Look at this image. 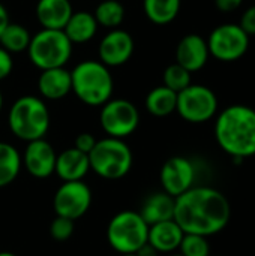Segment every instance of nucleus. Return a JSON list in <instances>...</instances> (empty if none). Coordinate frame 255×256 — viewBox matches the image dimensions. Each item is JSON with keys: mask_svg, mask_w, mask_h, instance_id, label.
Returning a JSON list of instances; mask_svg holds the SVG:
<instances>
[{"mask_svg": "<svg viewBox=\"0 0 255 256\" xmlns=\"http://www.w3.org/2000/svg\"><path fill=\"white\" fill-rule=\"evenodd\" d=\"M231 206L227 196L209 186H194L176 198L174 220L185 234L210 237L230 222Z\"/></svg>", "mask_w": 255, "mask_h": 256, "instance_id": "f257e3e1", "label": "nucleus"}, {"mask_svg": "<svg viewBox=\"0 0 255 256\" xmlns=\"http://www.w3.org/2000/svg\"><path fill=\"white\" fill-rule=\"evenodd\" d=\"M215 138L222 152L234 160L255 156V110L248 105H230L215 122Z\"/></svg>", "mask_w": 255, "mask_h": 256, "instance_id": "f03ea898", "label": "nucleus"}, {"mask_svg": "<svg viewBox=\"0 0 255 256\" xmlns=\"http://www.w3.org/2000/svg\"><path fill=\"white\" fill-rule=\"evenodd\" d=\"M72 92L89 106H102L111 99L113 76L110 69L96 60H86L78 63L71 70Z\"/></svg>", "mask_w": 255, "mask_h": 256, "instance_id": "7ed1b4c3", "label": "nucleus"}, {"mask_svg": "<svg viewBox=\"0 0 255 256\" xmlns=\"http://www.w3.org/2000/svg\"><path fill=\"white\" fill-rule=\"evenodd\" d=\"M8 124L11 132L21 141L42 140L50 128L48 108L41 98L23 96L11 106Z\"/></svg>", "mask_w": 255, "mask_h": 256, "instance_id": "20e7f679", "label": "nucleus"}, {"mask_svg": "<svg viewBox=\"0 0 255 256\" xmlns=\"http://www.w3.org/2000/svg\"><path fill=\"white\" fill-rule=\"evenodd\" d=\"M90 170L107 180H119L132 168V152L123 140L104 138L89 153Z\"/></svg>", "mask_w": 255, "mask_h": 256, "instance_id": "39448f33", "label": "nucleus"}, {"mask_svg": "<svg viewBox=\"0 0 255 256\" xmlns=\"http://www.w3.org/2000/svg\"><path fill=\"white\" fill-rule=\"evenodd\" d=\"M27 52L30 62L41 70L65 68L72 54V44L63 30L42 28L32 36Z\"/></svg>", "mask_w": 255, "mask_h": 256, "instance_id": "423d86ee", "label": "nucleus"}, {"mask_svg": "<svg viewBox=\"0 0 255 256\" xmlns=\"http://www.w3.org/2000/svg\"><path fill=\"white\" fill-rule=\"evenodd\" d=\"M147 236L149 225L140 213L131 210L117 213L107 228L108 243L120 255L137 254L147 243Z\"/></svg>", "mask_w": 255, "mask_h": 256, "instance_id": "0eeeda50", "label": "nucleus"}, {"mask_svg": "<svg viewBox=\"0 0 255 256\" xmlns=\"http://www.w3.org/2000/svg\"><path fill=\"white\" fill-rule=\"evenodd\" d=\"M176 111L189 123H204L218 112V98L212 88L200 84H191L177 93Z\"/></svg>", "mask_w": 255, "mask_h": 256, "instance_id": "6e6552de", "label": "nucleus"}, {"mask_svg": "<svg viewBox=\"0 0 255 256\" xmlns=\"http://www.w3.org/2000/svg\"><path fill=\"white\" fill-rule=\"evenodd\" d=\"M209 54L219 62L231 63L242 58L249 48V36L239 24L227 22L215 27L207 38Z\"/></svg>", "mask_w": 255, "mask_h": 256, "instance_id": "1a4fd4ad", "label": "nucleus"}, {"mask_svg": "<svg viewBox=\"0 0 255 256\" xmlns=\"http://www.w3.org/2000/svg\"><path fill=\"white\" fill-rule=\"evenodd\" d=\"M99 120L108 136L123 140L138 128L140 112L137 106L126 99H110L102 105Z\"/></svg>", "mask_w": 255, "mask_h": 256, "instance_id": "9d476101", "label": "nucleus"}, {"mask_svg": "<svg viewBox=\"0 0 255 256\" xmlns=\"http://www.w3.org/2000/svg\"><path fill=\"white\" fill-rule=\"evenodd\" d=\"M92 204L90 188L84 182H65L54 195V210L60 218L77 220Z\"/></svg>", "mask_w": 255, "mask_h": 256, "instance_id": "9b49d317", "label": "nucleus"}, {"mask_svg": "<svg viewBox=\"0 0 255 256\" xmlns=\"http://www.w3.org/2000/svg\"><path fill=\"white\" fill-rule=\"evenodd\" d=\"M159 178L162 190L170 196L177 198L191 188H194L195 166L188 158L173 156L162 165Z\"/></svg>", "mask_w": 255, "mask_h": 256, "instance_id": "f8f14e48", "label": "nucleus"}, {"mask_svg": "<svg viewBox=\"0 0 255 256\" xmlns=\"http://www.w3.org/2000/svg\"><path fill=\"white\" fill-rule=\"evenodd\" d=\"M99 62L107 68H116L125 64L134 52L132 36L122 28H114L107 33L98 48Z\"/></svg>", "mask_w": 255, "mask_h": 256, "instance_id": "ddd939ff", "label": "nucleus"}, {"mask_svg": "<svg viewBox=\"0 0 255 256\" xmlns=\"http://www.w3.org/2000/svg\"><path fill=\"white\" fill-rule=\"evenodd\" d=\"M57 154L53 146L42 140H35L27 142L24 156L21 162L24 164L27 172L35 178H47L54 174Z\"/></svg>", "mask_w": 255, "mask_h": 256, "instance_id": "4468645a", "label": "nucleus"}, {"mask_svg": "<svg viewBox=\"0 0 255 256\" xmlns=\"http://www.w3.org/2000/svg\"><path fill=\"white\" fill-rule=\"evenodd\" d=\"M209 56L206 39L195 33L183 36L176 46V63L191 74L201 70L206 66Z\"/></svg>", "mask_w": 255, "mask_h": 256, "instance_id": "2eb2a0df", "label": "nucleus"}, {"mask_svg": "<svg viewBox=\"0 0 255 256\" xmlns=\"http://www.w3.org/2000/svg\"><path fill=\"white\" fill-rule=\"evenodd\" d=\"M90 171L89 154L77 150L75 147L66 148L56 159L54 172L60 180L65 182H83V178Z\"/></svg>", "mask_w": 255, "mask_h": 256, "instance_id": "dca6fc26", "label": "nucleus"}, {"mask_svg": "<svg viewBox=\"0 0 255 256\" xmlns=\"http://www.w3.org/2000/svg\"><path fill=\"white\" fill-rule=\"evenodd\" d=\"M185 232L176 224L174 219L164 220L149 226L147 243L158 252V254H170L179 249L180 242Z\"/></svg>", "mask_w": 255, "mask_h": 256, "instance_id": "f3484780", "label": "nucleus"}, {"mask_svg": "<svg viewBox=\"0 0 255 256\" xmlns=\"http://www.w3.org/2000/svg\"><path fill=\"white\" fill-rule=\"evenodd\" d=\"M38 90L42 98L48 100H59L72 92L71 70L65 68H54L41 70L38 78Z\"/></svg>", "mask_w": 255, "mask_h": 256, "instance_id": "a211bd4d", "label": "nucleus"}, {"mask_svg": "<svg viewBox=\"0 0 255 256\" xmlns=\"http://www.w3.org/2000/svg\"><path fill=\"white\" fill-rule=\"evenodd\" d=\"M72 12L69 0H39L36 4V18L42 28L63 30Z\"/></svg>", "mask_w": 255, "mask_h": 256, "instance_id": "6ab92c4d", "label": "nucleus"}, {"mask_svg": "<svg viewBox=\"0 0 255 256\" xmlns=\"http://www.w3.org/2000/svg\"><path fill=\"white\" fill-rule=\"evenodd\" d=\"M174 206L176 198L170 196L162 190L147 196L138 213L143 220L150 226L164 220H171L174 218Z\"/></svg>", "mask_w": 255, "mask_h": 256, "instance_id": "aec40b11", "label": "nucleus"}, {"mask_svg": "<svg viewBox=\"0 0 255 256\" xmlns=\"http://www.w3.org/2000/svg\"><path fill=\"white\" fill-rule=\"evenodd\" d=\"M63 32L72 45L74 44H86L95 38V34L98 32V22H96L93 14H90V12H86V10L72 12Z\"/></svg>", "mask_w": 255, "mask_h": 256, "instance_id": "412c9836", "label": "nucleus"}, {"mask_svg": "<svg viewBox=\"0 0 255 256\" xmlns=\"http://www.w3.org/2000/svg\"><path fill=\"white\" fill-rule=\"evenodd\" d=\"M177 93L165 86L155 87L146 96V108L155 117H167L176 111Z\"/></svg>", "mask_w": 255, "mask_h": 256, "instance_id": "4be33fe9", "label": "nucleus"}, {"mask_svg": "<svg viewBox=\"0 0 255 256\" xmlns=\"http://www.w3.org/2000/svg\"><path fill=\"white\" fill-rule=\"evenodd\" d=\"M146 16L156 26L170 24L180 10V0H143Z\"/></svg>", "mask_w": 255, "mask_h": 256, "instance_id": "5701e85b", "label": "nucleus"}, {"mask_svg": "<svg viewBox=\"0 0 255 256\" xmlns=\"http://www.w3.org/2000/svg\"><path fill=\"white\" fill-rule=\"evenodd\" d=\"M30 33L29 30L17 22H11L5 27V30L0 34V46L8 51L9 54H17L27 51L30 45Z\"/></svg>", "mask_w": 255, "mask_h": 256, "instance_id": "b1692460", "label": "nucleus"}, {"mask_svg": "<svg viewBox=\"0 0 255 256\" xmlns=\"http://www.w3.org/2000/svg\"><path fill=\"white\" fill-rule=\"evenodd\" d=\"M21 164L18 150L8 142H0V188L11 184L18 177Z\"/></svg>", "mask_w": 255, "mask_h": 256, "instance_id": "393cba45", "label": "nucleus"}, {"mask_svg": "<svg viewBox=\"0 0 255 256\" xmlns=\"http://www.w3.org/2000/svg\"><path fill=\"white\" fill-rule=\"evenodd\" d=\"M93 16H95L98 26L114 30L125 20V8L117 0H102L96 6Z\"/></svg>", "mask_w": 255, "mask_h": 256, "instance_id": "a878e982", "label": "nucleus"}, {"mask_svg": "<svg viewBox=\"0 0 255 256\" xmlns=\"http://www.w3.org/2000/svg\"><path fill=\"white\" fill-rule=\"evenodd\" d=\"M162 80H164V86L173 90L174 93H180L182 90H185L188 86L192 84L191 72H188L185 68H182L177 63L167 66V69L164 70Z\"/></svg>", "mask_w": 255, "mask_h": 256, "instance_id": "bb28decb", "label": "nucleus"}, {"mask_svg": "<svg viewBox=\"0 0 255 256\" xmlns=\"http://www.w3.org/2000/svg\"><path fill=\"white\" fill-rule=\"evenodd\" d=\"M179 249L180 255L183 256H210V246L207 237L197 234H185Z\"/></svg>", "mask_w": 255, "mask_h": 256, "instance_id": "cd10ccee", "label": "nucleus"}, {"mask_svg": "<svg viewBox=\"0 0 255 256\" xmlns=\"http://www.w3.org/2000/svg\"><path fill=\"white\" fill-rule=\"evenodd\" d=\"M74 228H75L74 220L57 216V218L51 222V225H50V234H51V237H53L54 240H57V242H65V240H68V238L72 236Z\"/></svg>", "mask_w": 255, "mask_h": 256, "instance_id": "c85d7f7f", "label": "nucleus"}, {"mask_svg": "<svg viewBox=\"0 0 255 256\" xmlns=\"http://www.w3.org/2000/svg\"><path fill=\"white\" fill-rule=\"evenodd\" d=\"M239 26L248 36H255V4L243 10Z\"/></svg>", "mask_w": 255, "mask_h": 256, "instance_id": "c756f323", "label": "nucleus"}, {"mask_svg": "<svg viewBox=\"0 0 255 256\" xmlns=\"http://www.w3.org/2000/svg\"><path fill=\"white\" fill-rule=\"evenodd\" d=\"M96 141H98V140H96L92 134H87V132L80 134V135L77 136V140H75V148L80 150V152H83V153H86V154H89V153L93 150Z\"/></svg>", "mask_w": 255, "mask_h": 256, "instance_id": "7c9ffc66", "label": "nucleus"}, {"mask_svg": "<svg viewBox=\"0 0 255 256\" xmlns=\"http://www.w3.org/2000/svg\"><path fill=\"white\" fill-rule=\"evenodd\" d=\"M12 68H14V60L11 54L0 46V81L5 80L12 72Z\"/></svg>", "mask_w": 255, "mask_h": 256, "instance_id": "2f4dec72", "label": "nucleus"}, {"mask_svg": "<svg viewBox=\"0 0 255 256\" xmlns=\"http://www.w3.org/2000/svg\"><path fill=\"white\" fill-rule=\"evenodd\" d=\"M243 0H215V6L219 12L228 14L242 6Z\"/></svg>", "mask_w": 255, "mask_h": 256, "instance_id": "473e14b6", "label": "nucleus"}, {"mask_svg": "<svg viewBox=\"0 0 255 256\" xmlns=\"http://www.w3.org/2000/svg\"><path fill=\"white\" fill-rule=\"evenodd\" d=\"M9 24V15H8V10L6 8L0 3V34L2 32L5 30V27Z\"/></svg>", "mask_w": 255, "mask_h": 256, "instance_id": "72a5a7b5", "label": "nucleus"}, {"mask_svg": "<svg viewBox=\"0 0 255 256\" xmlns=\"http://www.w3.org/2000/svg\"><path fill=\"white\" fill-rule=\"evenodd\" d=\"M137 255L138 256H158V252L149 244V243H146L138 252H137Z\"/></svg>", "mask_w": 255, "mask_h": 256, "instance_id": "f704fd0d", "label": "nucleus"}, {"mask_svg": "<svg viewBox=\"0 0 255 256\" xmlns=\"http://www.w3.org/2000/svg\"><path fill=\"white\" fill-rule=\"evenodd\" d=\"M0 256H17V255H14V254H11V252H0Z\"/></svg>", "mask_w": 255, "mask_h": 256, "instance_id": "c9c22d12", "label": "nucleus"}, {"mask_svg": "<svg viewBox=\"0 0 255 256\" xmlns=\"http://www.w3.org/2000/svg\"><path fill=\"white\" fill-rule=\"evenodd\" d=\"M2 106H3V96H2V92H0V110H2Z\"/></svg>", "mask_w": 255, "mask_h": 256, "instance_id": "e433bc0d", "label": "nucleus"}, {"mask_svg": "<svg viewBox=\"0 0 255 256\" xmlns=\"http://www.w3.org/2000/svg\"><path fill=\"white\" fill-rule=\"evenodd\" d=\"M120 256H138L137 254H129V255H120Z\"/></svg>", "mask_w": 255, "mask_h": 256, "instance_id": "4c0bfd02", "label": "nucleus"}, {"mask_svg": "<svg viewBox=\"0 0 255 256\" xmlns=\"http://www.w3.org/2000/svg\"><path fill=\"white\" fill-rule=\"evenodd\" d=\"M170 256H183V255H180V254H177V255H170Z\"/></svg>", "mask_w": 255, "mask_h": 256, "instance_id": "58836bf2", "label": "nucleus"}, {"mask_svg": "<svg viewBox=\"0 0 255 256\" xmlns=\"http://www.w3.org/2000/svg\"><path fill=\"white\" fill-rule=\"evenodd\" d=\"M210 256H212V255H210Z\"/></svg>", "mask_w": 255, "mask_h": 256, "instance_id": "ea45409f", "label": "nucleus"}]
</instances>
